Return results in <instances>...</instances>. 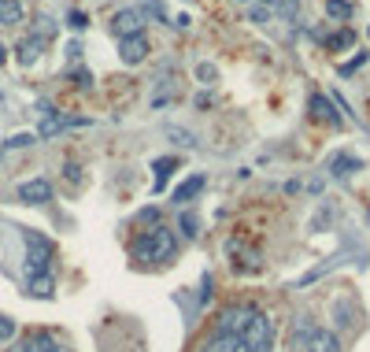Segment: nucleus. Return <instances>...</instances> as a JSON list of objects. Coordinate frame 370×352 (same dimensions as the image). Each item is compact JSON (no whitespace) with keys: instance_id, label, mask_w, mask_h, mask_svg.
<instances>
[{"instance_id":"nucleus-6","label":"nucleus","mask_w":370,"mask_h":352,"mask_svg":"<svg viewBox=\"0 0 370 352\" xmlns=\"http://www.w3.org/2000/svg\"><path fill=\"white\" fill-rule=\"evenodd\" d=\"M19 201H22V204H48V201H52L48 178H30V182H22V186H19Z\"/></svg>"},{"instance_id":"nucleus-13","label":"nucleus","mask_w":370,"mask_h":352,"mask_svg":"<svg viewBox=\"0 0 370 352\" xmlns=\"http://www.w3.org/2000/svg\"><path fill=\"white\" fill-rule=\"evenodd\" d=\"M308 108H311V115H319L322 123H329V126H341V115L334 111V104H329L322 93H315V97L308 100Z\"/></svg>"},{"instance_id":"nucleus-28","label":"nucleus","mask_w":370,"mask_h":352,"mask_svg":"<svg viewBox=\"0 0 370 352\" xmlns=\"http://www.w3.org/2000/svg\"><path fill=\"white\" fill-rule=\"evenodd\" d=\"M267 19H270L267 8H252V11H248V22H267Z\"/></svg>"},{"instance_id":"nucleus-12","label":"nucleus","mask_w":370,"mask_h":352,"mask_svg":"<svg viewBox=\"0 0 370 352\" xmlns=\"http://www.w3.org/2000/svg\"><path fill=\"white\" fill-rule=\"evenodd\" d=\"M204 186H207V178H204V175H189V178H185L181 186L174 189V197H170V201H174V204H189V201H193Z\"/></svg>"},{"instance_id":"nucleus-7","label":"nucleus","mask_w":370,"mask_h":352,"mask_svg":"<svg viewBox=\"0 0 370 352\" xmlns=\"http://www.w3.org/2000/svg\"><path fill=\"white\" fill-rule=\"evenodd\" d=\"M303 345H308V352H341V337L326 327H315Z\"/></svg>"},{"instance_id":"nucleus-2","label":"nucleus","mask_w":370,"mask_h":352,"mask_svg":"<svg viewBox=\"0 0 370 352\" xmlns=\"http://www.w3.org/2000/svg\"><path fill=\"white\" fill-rule=\"evenodd\" d=\"M22 241H26V278H37V275H48V264H52V241L37 230H22Z\"/></svg>"},{"instance_id":"nucleus-37","label":"nucleus","mask_w":370,"mask_h":352,"mask_svg":"<svg viewBox=\"0 0 370 352\" xmlns=\"http://www.w3.org/2000/svg\"><path fill=\"white\" fill-rule=\"evenodd\" d=\"M366 34H370V30H366Z\"/></svg>"},{"instance_id":"nucleus-9","label":"nucleus","mask_w":370,"mask_h":352,"mask_svg":"<svg viewBox=\"0 0 370 352\" xmlns=\"http://www.w3.org/2000/svg\"><path fill=\"white\" fill-rule=\"evenodd\" d=\"M355 171H363V160H359V156H352V152H337L334 160H329V175H334V178H348Z\"/></svg>"},{"instance_id":"nucleus-8","label":"nucleus","mask_w":370,"mask_h":352,"mask_svg":"<svg viewBox=\"0 0 370 352\" xmlns=\"http://www.w3.org/2000/svg\"><path fill=\"white\" fill-rule=\"evenodd\" d=\"M200 352H248V345L241 341V337H233V334H211Z\"/></svg>"},{"instance_id":"nucleus-32","label":"nucleus","mask_w":370,"mask_h":352,"mask_svg":"<svg viewBox=\"0 0 370 352\" xmlns=\"http://www.w3.org/2000/svg\"><path fill=\"white\" fill-rule=\"evenodd\" d=\"M67 56H71V60L82 56V41H71V45H67Z\"/></svg>"},{"instance_id":"nucleus-18","label":"nucleus","mask_w":370,"mask_h":352,"mask_svg":"<svg viewBox=\"0 0 370 352\" xmlns=\"http://www.w3.org/2000/svg\"><path fill=\"white\" fill-rule=\"evenodd\" d=\"M326 15L345 26V19H352V4H345V0H326Z\"/></svg>"},{"instance_id":"nucleus-20","label":"nucleus","mask_w":370,"mask_h":352,"mask_svg":"<svg viewBox=\"0 0 370 352\" xmlns=\"http://www.w3.org/2000/svg\"><path fill=\"white\" fill-rule=\"evenodd\" d=\"M167 137H174L181 149H193L196 145V137L189 134V130H181V126H167Z\"/></svg>"},{"instance_id":"nucleus-19","label":"nucleus","mask_w":370,"mask_h":352,"mask_svg":"<svg viewBox=\"0 0 370 352\" xmlns=\"http://www.w3.org/2000/svg\"><path fill=\"white\" fill-rule=\"evenodd\" d=\"M322 41H326V48H348V45L355 41V34H352L348 26H345V30H341V34H334V37H322Z\"/></svg>"},{"instance_id":"nucleus-33","label":"nucleus","mask_w":370,"mask_h":352,"mask_svg":"<svg viewBox=\"0 0 370 352\" xmlns=\"http://www.w3.org/2000/svg\"><path fill=\"white\" fill-rule=\"evenodd\" d=\"M74 82L82 86V89H89V71H78V74H74Z\"/></svg>"},{"instance_id":"nucleus-17","label":"nucleus","mask_w":370,"mask_h":352,"mask_svg":"<svg viewBox=\"0 0 370 352\" xmlns=\"http://www.w3.org/2000/svg\"><path fill=\"white\" fill-rule=\"evenodd\" d=\"M26 293H30V297H41V301H48V297L56 293V282H52V275H37V278L26 282Z\"/></svg>"},{"instance_id":"nucleus-36","label":"nucleus","mask_w":370,"mask_h":352,"mask_svg":"<svg viewBox=\"0 0 370 352\" xmlns=\"http://www.w3.org/2000/svg\"><path fill=\"white\" fill-rule=\"evenodd\" d=\"M366 223H370V208H366Z\"/></svg>"},{"instance_id":"nucleus-16","label":"nucleus","mask_w":370,"mask_h":352,"mask_svg":"<svg viewBox=\"0 0 370 352\" xmlns=\"http://www.w3.org/2000/svg\"><path fill=\"white\" fill-rule=\"evenodd\" d=\"M337 264H345V252H341V256H329L326 264H319V267H311L308 275H300V278H296V285H311V282H319V278L329 275V271H334Z\"/></svg>"},{"instance_id":"nucleus-10","label":"nucleus","mask_w":370,"mask_h":352,"mask_svg":"<svg viewBox=\"0 0 370 352\" xmlns=\"http://www.w3.org/2000/svg\"><path fill=\"white\" fill-rule=\"evenodd\" d=\"M67 126H85V119H74V115H56V111H48L37 134H41V137H52V134H60V130H67Z\"/></svg>"},{"instance_id":"nucleus-23","label":"nucleus","mask_w":370,"mask_h":352,"mask_svg":"<svg viewBox=\"0 0 370 352\" xmlns=\"http://www.w3.org/2000/svg\"><path fill=\"white\" fill-rule=\"evenodd\" d=\"M181 230L189 233V238H196V233H200V219H196L193 212H181Z\"/></svg>"},{"instance_id":"nucleus-34","label":"nucleus","mask_w":370,"mask_h":352,"mask_svg":"<svg viewBox=\"0 0 370 352\" xmlns=\"http://www.w3.org/2000/svg\"><path fill=\"white\" fill-rule=\"evenodd\" d=\"M4 60H8V48H4V45H0V67H4Z\"/></svg>"},{"instance_id":"nucleus-5","label":"nucleus","mask_w":370,"mask_h":352,"mask_svg":"<svg viewBox=\"0 0 370 352\" xmlns=\"http://www.w3.org/2000/svg\"><path fill=\"white\" fill-rule=\"evenodd\" d=\"M149 52L152 48H149V37H144V34H134V37H123V41H118V56H123V63H130V67L141 63Z\"/></svg>"},{"instance_id":"nucleus-14","label":"nucleus","mask_w":370,"mask_h":352,"mask_svg":"<svg viewBox=\"0 0 370 352\" xmlns=\"http://www.w3.org/2000/svg\"><path fill=\"white\" fill-rule=\"evenodd\" d=\"M26 19L22 0H0V26H19Z\"/></svg>"},{"instance_id":"nucleus-26","label":"nucleus","mask_w":370,"mask_h":352,"mask_svg":"<svg viewBox=\"0 0 370 352\" xmlns=\"http://www.w3.org/2000/svg\"><path fill=\"white\" fill-rule=\"evenodd\" d=\"M26 145H34V134H15V137H8V149H26Z\"/></svg>"},{"instance_id":"nucleus-22","label":"nucleus","mask_w":370,"mask_h":352,"mask_svg":"<svg viewBox=\"0 0 370 352\" xmlns=\"http://www.w3.org/2000/svg\"><path fill=\"white\" fill-rule=\"evenodd\" d=\"M226 249H230V252H241V241H230ZM252 267H259V252H256V256L248 252V256L241 259V271H252Z\"/></svg>"},{"instance_id":"nucleus-27","label":"nucleus","mask_w":370,"mask_h":352,"mask_svg":"<svg viewBox=\"0 0 370 352\" xmlns=\"http://www.w3.org/2000/svg\"><path fill=\"white\" fill-rule=\"evenodd\" d=\"M160 219V208H144V212H137V223H156Z\"/></svg>"},{"instance_id":"nucleus-3","label":"nucleus","mask_w":370,"mask_h":352,"mask_svg":"<svg viewBox=\"0 0 370 352\" xmlns=\"http://www.w3.org/2000/svg\"><path fill=\"white\" fill-rule=\"evenodd\" d=\"M241 341L248 345V352H274V323L267 311H252V319H248V327L241 334Z\"/></svg>"},{"instance_id":"nucleus-21","label":"nucleus","mask_w":370,"mask_h":352,"mask_svg":"<svg viewBox=\"0 0 370 352\" xmlns=\"http://www.w3.org/2000/svg\"><path fill=\"white\" fill-rule=\"evenodd\" d=\"M137 11H141V15L149 11V15H156L160 22H167V8L160 4V0H141V4H137Z\"/></svg>"},{"instance_id":"nucleus-11","label":"nucleus","mask_w":370,"mask_h":352,"mask_svg":"<svg viewBox=\"0 0 370 352\" xmlns=\"http://www.w3.org/2000/svg\"><path fill=\"white\" fill-rule=\"evenodd\" d=\"M41 48H45L41 37H26V41H19V48H15L19 67H34V63L41 60Z\"/></svg>"},{"instance_id":"nucleus-35","label":"nucleus","mask_w":370,"mask_h":352,"mask_svg":"<svg viewBox=\"0 0 370 352\" xmlns=\"http://www.w3.org/2000/svg\"><path fill=\"white\" fill-rule=\"evenodd\" d=\"M259 4H263V8H267V4H270V0H259Z\"/></svg>"},{"instance_id":"nucleus-15","label":"nucleus","mask_w":370,"mask_h":352,"mask_svg":"<svg viewBox=\"0 0 370 352\" xmlns=\"http://www.w3.org/2000/svg\"><path fill=\"white\" fill-rule=\"evenodd\" d=\"M152 171H156V186H152V193H163L167 178L178 171V160H174V156H167V160H156V163H152Z\"/></svg>"},{"instance_id":"nucleus-25","label":"nucleus","mask_w":370,"mask_h":352,"mask_svg":"<svg viewBox=\"0 0 370 352\" xmlns=\"http://www.w3.org/2000/svg\"><path fill=\"white\" fill-rule=\"evenodd\" d=\"M11 337H15V323L8 316H0V341H11Z\"/></svg>"},{"instance_id":"nucleus-29","label":"nucleus","mask_w":370,"mask_h":352,"mask_svg":"<svg viewBox=\"0 0 370 352\" xmlns=\"http://www.w3.org/2000/svg\"><path fill=\"white\" fill-rule=\"evenodd\" d=\"M329 215H334V208L326 204V208H322V215H319V219H311V226H315V230H322V226L329 223Z\"/></svg>"},{"instance_id":"nucleus-30","label":"nucleus","mask_w":370,"mask_h":352,"mask_svg":"<svg viewBox=\"0 0 370 352\" xmlns=\"http://www.w3.org/2000/svg\"><path fill=\"white\" fill-rule=\"evenodd\" d=\"M363 60H366V52H355V60H352V63H345V67H341V74H352V71L359 67Z\"/></svg>"},{"instance_id":"nucleus-1","label":"nucleus","mask_w":370,"mask_h":352,"mask_svg":"<svg viewBox=\"0 0 370 352\" xmlns=\"http://www.w3.org/2000/svg\"><path fill=\"white\" fill-rule=\"evenodd\" d=\"M130 256L141 259V264H163V259L174 256V233L167 226H156L149 233H141L134 241V249H130Z\"/></svg>"},{"instance_id":"nucleus-24","label":"nucleus","mask_w":370,"mask_h":352,"mask_svg":"<svg viewBox=\"0 0 370 352\" xmlns=\"http://www.w3.org/2000/svg\"><path fill=\"white\" fill-rule=\"evenodd\" d=\"M67 26H71V30H85V26H89V15H85V11H71V15H67Z\"/></svg>"},{"instance_id":"nucleus-31","label":"nucleus","mask_w":370,"mask_h":352,"mask_svg":"<svg viewBox=\"0 0 370 352\" xmlns=\"http://www.w3.org/2000/svg\"><path fill=\"white\" fill-rule=\"evenodd\" d=\"M196 74H200L204 82H215V67H211V63H200V67H196Z\"/></svg>"},{"instance_id":"nucleus-4","label":"nucleus","mask_w":370,"mask_h":352,"mask_svg":"<svg viewBox=\"0 0 370 352\" xmlns=\"http://www.w3.org/2000/svg\"><path fill=\"white\" fill-rule=\"evenodd\" d=\"M141 26H144V15L137 8H123V11H115V19H111V34L123 41V37H134L141 34Z\"/></svg>"}]
</instances>
